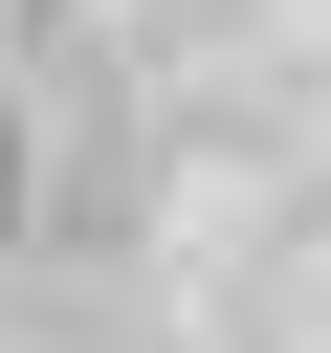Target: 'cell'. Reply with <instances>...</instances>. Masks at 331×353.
Segmentation results:
<instances>
[{
	"label": "cell",
	"instance_id": "6da1fadb",
	"mask_svg": "<svg viewBox=\"0 0 331 353\" xmlns=\"http://www.w3.org/2000/svg\"><path fill=\"white\" fill-rule=\"evenodd\" d=\"M0 221H22V199H0Z\"/></svg>",
	"mask_w": 331,
	"mask_h": 353
}]
</instances>
